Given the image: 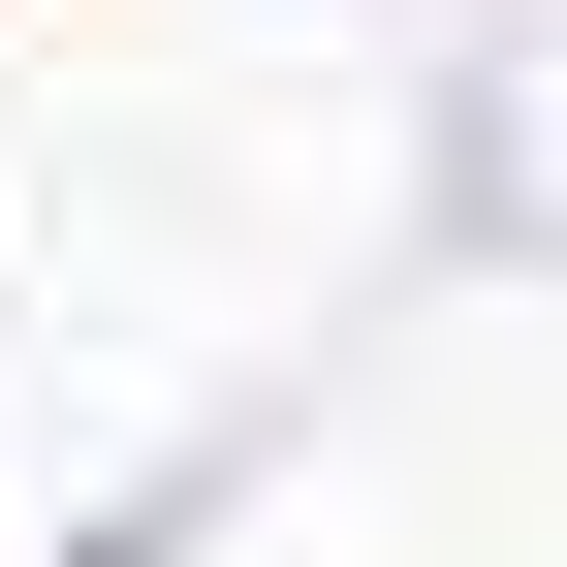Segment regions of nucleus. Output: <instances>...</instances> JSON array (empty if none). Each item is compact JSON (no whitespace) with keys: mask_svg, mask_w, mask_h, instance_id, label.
<instances>
[{"mask_svg":"<svg viewBox=\"0 0 567 567\" xmlns=\"http://www.w3.org/2000/svg\"><path fill=\"white\" fill-rule=\"evenodd\" d=\"M95 567H126V536H95Z\"/></svg>","mask_w":567,"mask_h":567,"instance_id":"1","label":"nucleus"}]
</instances>
